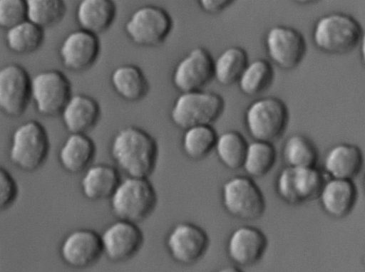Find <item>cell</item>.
<instances>
[{
	"label": "cell",
	"instance_id": "obj_10",
	"mask_svg": "<svg viewBox=\"0 0 365 272\" xmlns=\"http://www.w3.org/2000/svg\"><path fill=\"white\" fill-rule=\"evenodd\" d=\"M72 95L69 79L58 70L41 71L31 79L32 100L42 115L61 114Z\"/></svg>",
	"mask_w": 365,
	"mask_h": 272
},
{
	"label": "cell",
	"instance_id": "obj_36",
	"mask_svg": "<svg viewBox=\"0 0 365 272\" xmlns=\"http://www.w3.org/2000/svg\"><path fill=\"white\" fill-rule=\"evenodd\" d=\"M234 1L231 0H200V9L210 14H218L230 6Z\"/></svg>",
	"mask_w": 365,
	"mask_h": 272
},
{
	"label": "cell",
	"instance_id": "obj_22",
	"mask_svg": "<svg viewBox=\"0 0 365 272\" xmlns=\"http://www.w3.org/2000/svg\"><path fill=\"white\" fill-rule=\"evenodd\" d=\"M101 107L93 97L78 93L72 95L61 115L66 129L71 133L86 134L101 117Z\"/></svg>",
	"mask_w": 365,
	"mask_h": 272
},
{
	"label": "cell",
	"instance_id": "obj_11",
	"mask_svg": "<svg viewBox=\"0 0 365 272\" xmlns=\"http://www.w3.org/2000/svg\"><path fill=\"white\" fill-rule=\"evenodd\" d=\"M171 258L182 266H191L200 261L210 246L206 231L198 225L181 221L168 231L165 241Z\"/></svg>",
	"mask_w": 365,
	"mask_h": 272
},
{
	"label": "cell",
	"instance_id": "obj_2",
	"mask_svg": "<svg viewBox=\"0 0 365 272\" xmlns=\"http://www.w3.org/2000/svg\"><path fill=\"white\" fill-rule=\"evenodd\" d=\"M363 31L361 23L353 16L333 11L317 19L312 28V40L323 53L344 55L359 46Z\"/></svg>",
	"mask_w": 365,
	"mask_h": 272
},
{
	"label": "cell",
	"instance_id": "obj_18",
	"mask_svg": "<svg viewBox=\"0 0 365 272\" xmlns=\"http://www.w3.org/2000/svg\"><path fill=\"white\" fill-rule=\"evenodd\" d=\"M100 52L98 36L81 28L69 33L59 48L63 66L73 72H82L91 68L98 60Z\"/></svg>",
	"mask_w": 365,
	"mask_h": 272
},
{
	"label": "cell",
	"instance_id": "obj_40",
	"mask_svg": "<svg viewBox=\"0 0 365 272\" xmlns=\"http://www.w3.org/2000/svg\"><path fill=\"white\" fill-rule=\"evenodd\" d=\"M362 263H363L364 266L365 267V255L362 258Z\"/></svg>",
	"mask_w": 365,
	"mask_h": 272
},
{
	"label": "cell",
	"instance_id": "obj_37",
	"mask_svg": "<svg viewBox=\"0 0 365 272\" xmlns=\"http://www.w3.org/2000/svg\"><path fill=\"white\" fill-rule=\"evenodd\" d=\"M358 46L359 48L361 63L365 67V31H363Z\"/></svg>",
	"mask_w": 365,
	"mask_h": 272
},
{
	"label": "cell",
	"instance_id": "obj_39",
	"mask_svg": "<svg viewBox=\"0 0 365 272\" xmlns=\"http://www.w3.org/2000/svg\"><path fill=\"white\" fill-rule=\"evenodd\" d=\"M363 189H364V195H365V173H364V177H363Z\"/></svg>",
	"mask_w": 365,
	"mask_h": 272
},
{
	"label": "cell",
	"instance_id": "obj_33",
	"mask_svg": "<svg viewBox=\"0 0 365 272\" xmlns=\"http://www.w3.org/2000/svg\"><path fill=\"white\" fill-rule=\"evenodd\" d=\"M27 19L43 28L53 26L64 17L66 5L62 0H26Z\"/></svg>",
	"mask_w": 365,
	"mask_h": 272
},
{
	"label": "cell",
	"instance_id": "obj_26",
	"mask_svg": "<svg viewBox=\"0 0 365 272\" xmlns=\"http://www.w3.org/2000/svg\"><path fill=\"white\" fill-rule=\"evenodd\" d=\"M248 63V55L244 48L230 46L214 60V78L221 85L230 86L238 82Z\"/></svg>",
	"mask_w": 365,
	"mask_h": 272
},
{
	"label": "cell",
	"instance_id": "obj_19",
	"mask_svg": "<svg viewBox=\"0 0 365 272\" xmlns=\"http://www.w3.org/2000/svg\"><path fill=\"white\" fill-rule=\"evenodd\" d=\"M359 198L353 180L329 178L318 197L322 211L333 219H343L354 210Z\"/></svg>",
	"mask_w": 365,
	"mask_h": 272
},
{
	"label": "cell",
	"instance_id": "obj_27",
	"mask_svg": "<svg viewBox=\"0 0 365 272\" xmlns=\"http://www.w3.org/2000/svg\"><path fill=\"white\" fill-rule=\"evenodd\" d=\"M282 157L285 166L287 167H317L319 151L309 137L295 133L284 140L282 148Z\"/></svg>",
	"mask_w": 365,
	"mask_h": 272
},
{
	"label": "cell",
	"instance_id": "obj_38",
	"mask_svg": "<svg viewBox=\"0 0 365 272\" xmlns=\"http://www.w3.org/2000/svg\"><path fill=\"white\" fill-rule=\"evenodd\" d=\"M215 272H244L237 266H226L219 268Z\"/></svg>",
	"mask_w": 365,
	"mask_h": 272
},
{
	"label": "cell",
	"instance_id": "obj_20",
	"mask_svg": "<svg viewBox=\"0 0 365 272\" xmlns=\"http://www.w3.org/2000/svg\"><path fill=\"white\" fill-rule=\"evenodd\" d=\"M364 155L358 145L339 142L326 152L322 162V171L329 178L353 180L363 169Z\"/></svg>",
	"mask_w": 365,
	"mask_h": 272
},
{
	"label": "cell",
	"instance_id": "obj_7",
	"mask_svg": "<svg viewBox=\"0 0 365 272\" xmlns=\"http://www.w3.org/2000/svg\"><path fill=\"white\" fill-rule=\"evenodd\" d=\"M221 201L225 211L240 220L257 219L266 209L262 192L247 175H235L227 179L221 187Z\"/></svg>",
	"mask_w": 365,
	"mask_h": 272
},
{
	"label": "cell",
	"instance_id": "obj_6",
	"mask_svg": "<svg viewBox=\"0 0 365 272\" xmlns=\"http://www.w3.org/2000/svg\"><path fill=\"white\" fill-rule=\"evenodd\" d=\"M289 112L283 100L274 96L252 101L245 113L247 130L254 140L273 142L285 132Z\"/></svg>",
	"mask_w": 365,
	"mask_h": 272
},
{
	"label": "cell",
	"instance_id": "obj_31",
	"mask_svg": "<svg viewBox=\"0 0 365 272\" xmlns=\"http://www.w3.org/2000/svg\"><path fill=\"white\" fill-rule=\"evenodd\" d=\"M218 135L212 125H197L185 130L182 149L191 160H200L215 150Z\"/></svg>",
	"mask_w": 365,
	"mask_h": 272
},
{
	"label": "cell",
	"instance_id": "obj_9",
	"mask_svg": "<svg viewBox=\"0 0 365 272\" xmlns=\"http://www.w3.org/2000/svg\"><path fill=\"white\" fill-rule=\"evenodd\" d=\"M325 174L317 167L285 166L277 174L274 187L279 198L289 205H299L318 199L326 181Z\"/></svg>",
	"mask_w": 365,
	"mask_h": 272
},
{
	"label": "cell",
	"instance_id": "obj_35",
	"mask_svg": "<svg viewBox=\"0 0 365 272\" xmlns=\"http://www.w3.org/2000/svg\"><path fill=\"white\" fill-rule=\"evenodd\" d=\"M19 194L18 182L14 176L1 167L0 169V206L2 211L11 208L16 202Z\"/></svg>",
	"mask_w": 365,
	"mask_h": 272
},
{
	"label": "cell",
	"instance_id": "obj_30",
	"mask_svg": "<svg viewBox=\"0 0 365 272\" xmlns=\"http://www.w3.org/2000/svg\"><path fill=\"white\" fill-rule=\"evenodd\" d=\"M44 29L26 20L6 32L9 49L16 54H28L38 50L44 41Z\"/></svg>",
	"mask_w": 365,
	"mask_h": 272
},
{
	"label": "cell",
	"instance_id": "obj_34",
	"mask_svg": "<svg viewBox=\"0 0 365 272\" xmlns=\"http://www.w3.org/2000/svg\"><path fill=\"white\" fill-rule=\"evenodd\" d=\"M26 20V1H0V26L2 28L7 31Z\"/></svg>",
	"mask_w": 365,
	"mask_h": 272
},
{
	"label": "cell",
	"instance_id": "obj_14",
	"mask_svg": "<svg viewBox=\"0 0 365 272\" xmlns=\"http://www.w3.org/2000/svg\"><path fill=\"white\" fill-rule=\"evenodd\" d=\"M31 79L18 63H9L0 70V108L7 116L22 115L32 99Z\"/></svg>",
	"mask_w": 365,
	"mask_h": 272
},
{
	"label": "cell",
	"instance_id": "obj_25",
	"mask_svg": "<svg viewBox=\"0 0 365 272\" xmlns=\"http://www.w3.org/2000/svg\"><path fill=\"white\" fill-rule=\"evenodd\" d=\"M110 83L115 92L123 100L138 102L149 91V83L143 71L133 64L116 67L110 74Z\"/></svg>",
	"mask_w": 365,
	"mask_h": 272
},
{
	"label": "cell",
	"instance_id": "obj_8",
	"mask_svg": "<svg viewBox=\"0 0 365 272\" xmlns=\"http://www.w3.org/2000/svg\"><path fill=\"white\" fill-rule=\"evenodd\" d=\"M173 27V19L165 9L146 4L131 14L125 23L124 30L134 44L155 47L166 40Z\"/></svg>",
	"mask_w": 365,
	"mask_h": 272
},
{
	"label": "cell",
	"instance_id": "obj_5",
	"mask_svg": "<svg viewBox=\"0 0 365 272\" xmlns=\"http://www.w3.org/2000/svg\"><path fill=\"white\" fill-rule=\"evenodd\" d=\"M223 98L204 90L181 93L175 100L170 113L172 122L184 130L197 125H212L222 115Z\"/></svg>",
	"mask_w": 365,
	"mask_h": 272
},
{
	"label": "cell",
	"instance_id": "obj_32",
	"mask_svg": "<svg viewBox=\"0 0 365 272\" xmlns=\"http://www.w3.org/2000/svg\"><path fill=\"white\" fill-rule=\"evenodd\" d=\"M274 78V70L271 63L265 59L257 58L249 62L237 83L243 94L255 96L268 89Z\"/></svg>",
	"mask_w": 365,
	"mask_h": 272
},
{
	"label": "cell",
	"instance_id": "obj_23",
	"mask_svg": "<svg viewBox=\"0 0 365 272\" xmlns=\"http://www.w3.org/2000/svg\"><path fill=\"white\" fill-rule=\"evenodd\" d=\"M96 155V144L87 134L71 133L62 144L58 157L66 172L78 174L93 164Z\"/></svg>",
	"mask_w": 365,
	"mask_h": 272
},
{
	"label": "cell",
	"instance_id": "obj_29",
	"mask_svg": "<svg viewBox=\"0 0 365 272\" xmlns=\"http://www.w3.org/2000/svg\"><path fill=\"white\" fill-rule=\"evenodd\" d=\"M248 144L240 132L230 130L217 136L215 150L224 167L236 170L242 168Z\"/></svg>",
	"mask_w": 365,
	"mask_h": 272
},
{
	"label": "cell",
	"instance_id": "obj_16",
	"mask_svg": "<svg viewBox=\"0 0 365 272\" xmlns=\"http://www.w3.org/2000/svg\"><path fill=\"white\" fill-rule=\"evenodd\" d=\"M62 261L70 268L85 269L95 265L103 256L101 234L88 228L70 231L59 247Z\"/></svg>",
	"mask_w": 365,
	"mask_h": 272
},
{
	"label": "cell",
	"instance_id": "obj_12",
	"mask_svg": "<svg viewBox=\"0 0 365 272\" xmlns=\"http://www.w3.org/2000/svg\"><path fill=\"white\" fill-rule=\"evenodd\" d=\"M264 45L270 60L286 70L296 68L307 51L304 35L295 28L284 25L271 27L266 33Z\"/></svg>",
	"mask_w": 365,
	"mask_h": 272
},
{
	"label": "cell",
	"instance_id": "obj_28",
	"mask_svg": "<svg viewBox=\"0 0 365 272\" xmlns=\"http://www.w3.org/2000/svg\"><path fill=\"white\" fill-rule=\"evenodd\" d=\"M277 153L272 142L254 140L248 144L242 166L252 179L265 176L276 164Z\"/></svg>",
	"mask_w": 365,
	"mask_h": 272
},
{
	"label": "cell",
	"instance_id": "obj_21",
	"mask_svg": "<svg viewBox=\"0 0 365 272\" xmlns=\"http://www.w3.org/2000/svg\"><path fill=\"white\" fill-rule=\"evenodd\" d=\"M122 178L116 166L93 164L83 174L80 189L83 196L91 202L110 199Z\"/></svg>",
	"mask_w": 365,
	"mask_h": 272
},
{
	"label": "cell",
	"instance_id": "obj_15",
	"mask_svg": "<svg viewBox=\"0 0 365 272\" xmlns=\"http://www.w3.org/2000/svg\"><path fill=\"white\" fill-rule=\"evenodd\" d=\"M214 78V60L210 52L197 46L175 65L172 82L180 93L201 90Z\"/></svg>",
	"mask_w": 365,
	"mask_h": 272
},
{
	"label": "cell",
	"instance_id": "obj_3",
	"mask_svg": "<svg viewBox=\"0 0 365 272\" xmlns=\"http://www.w3.org/2000/svg\"><path fill=\"white\" fill-rule=\"evenodd\" d=\"M109 200L111 211L117 219L138 224L155 211L158 194L148 178L126 177Z\"/></svg>",
	"mask_w": 365,
	"mask_h": 272
},
{
	"label": "cell",
	"instance_id": "obj_24",
	"mask_svg": "<svg viewBox=\"0 0 365 272\" xmlns=\"http://www.w3.org/2000/svg\"><path fill=\"white\" fill-rule=\"evenodd\" d=\"M116 14L111 0H83L77 6L76 17L81 29L98 36L110 27Z\"/></svg>",
	"mask_w": 365,
	"mask_h": 272
},
{
	"label": "cell",
	"instance_id": "obj_4",
	"mask_svg": "<svg viewBox=\"0 0 365 272\" xmlns=\"http://www.w3.org/2000/svg\"><path fill=\"white\" fill-rule=\"evenodd\" d=\"M50 147V138L45 127L37 120H30L14 130L9 157L18 169L33 172L44 164Z\"/></svg>",
	"mask_w": 365,
	"mask_h": 272
},
{
	"label": "cell",
	"instance_id": "obj_13",
	"mask_svg": "<svg viewBox=\"0 0 365 272\" xmlns=\"http://www.w3.org/2000/svg\"><path fill=\"white\" fill-rule=\"evenodd\" d=\"M103 256L114 263H123L135 257L145 242L138 224L117 219L101 234Z\"/></svg>",
	"mask_w": 365,
	"mask_h": 272
},
{
	"label": "cell",
	"instance_id": "obj_1",
	"mask_svg": "<svg viewBox=\"0 0 365 272\" xmlns=\"http://www.w3.org/2000/svg\"><path fill=\"white\" fill-rule=\"evenodd\" d=\"M110 153L116 167L126 177L148 178L156 168L159 147L147 131L129 125L114 135Z\"/></svg>",
	"mask_w": 365,
	"mask_h": 272
},
{
	"label": "cell",
	"instance_id": "obj_17",
	"mask_svg": "<svg viewBox=\"0 0 365 272\" xmlns=\"http://www.w3.org/2000/svg\"><path fill=\"white\" fill-rule=\"evenodd\" d=\"M267 246V238L259 229L251 225H242L230 234L226 243V253L237 266L248 267L262 259Z\"/></svg>",
	"mask_w": 365,
	"mask_h": 272
}]
</instances>
